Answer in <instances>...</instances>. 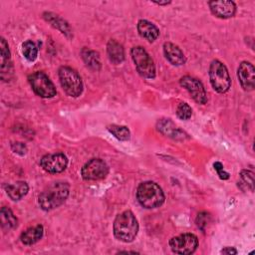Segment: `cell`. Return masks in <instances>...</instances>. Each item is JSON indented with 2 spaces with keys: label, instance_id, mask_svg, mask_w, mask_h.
<instances>
[{
  "label": "cell",
  "instance_id": "1",
  "mask_svg": "<svg viewBox=\"0 0 255 255\" xmlns=\"http://www.w3.org/2000/svg\"><path fill=\"white\" fill-rule=\"evenodd\" d=\"M69 190L70 187L67 182L58 181L52 183L39 195L38 201L40 207L45 211L59 207L68 198Z\"/></svg>",
  "mask_w": 255,
  "mask_h": 255
},
{
  "label": "cell",
  "instance_id": "2",
  "mask_svg": "<svg viewBox=\"0 0 255 255\" xmlns=\"http://www.w3.org/2000/svg\"><path fill=\"white\" fill-rule=\"evenodd\" d=\"M138 231V223L134 214L130 210L120 213L114 221L115 237L125 243L131 242Z\"/></svg>",
  "mask_w": 255,
  "mask_h": 255
},
{
  "label": "cell",
  "instance_id": "3",
  "mask_svg": "<svg viewBox=\"0 0 255 255\" xmlns=\"http://www.w3.org/2000/svg\"><path fill=\"white\" fill-rule=\"evenodd\" d=\"M138 203L147 209L159 207L164 202V194L158 184L152 181H145L138 185L136 190Z\"/></svg>",
  "mask_w": 255,
  "mask_h": 255
},
{
  "label": "cell",
  "instance_id": "4",
  "mask_svg": "<svg viewBox=\"0 0 255 255\" xmlns=\"http://www.w3.org/2000/svg\"><path fill=\"white\" fill-rule=\"evenodd\" d=\"M59 79L63 90L68 96L77 98L82 94L83 82L76 70L66 66L61 67L59 69Z\"/></svg>",
  "mask_w": 255,
  "mask_h": 255
},
{
  "label": "cell",
  "instance_id": "5",
  "mask_svg": "<svg viewBox=\"0 0 255 255\" xmlns=\"http://www.w3.org/2000/svg\"><path fill=\"white\" fill-rule=\"evenodd\" d=\"M209 79L212 88L217 93H225L231 86V79L226 66L218 60L211 62L209 67Z\"/></svg>",
  "mask_w": 255,
  "mask_h": 255
},
{
  "label": "cell",
  "instance_id": "6",
  "mask_svg": "<svg viewBox=\"0 0 255 255\" xmlns=\"http://www.w3.org/2000/svg\"><path fill=\"white\" fill-rule=\"evenodd\" d=\"M130 55L136 70L141 77L146 79H153L155 77V66L153 60L142 47H133L130 50Z\"/></svg>",
  "mask_w": 255,
  "mask_h": 255
},
{
  "label": "cell",
  "instance_id": "7",
  "mask_svg": "<svg viewBox=\"0 0 255 255\" xmlns=\"http://www.w3.org/2000/svg\"><path fill=\"white\" fill-rule=\"evenodd\" d=\"M34 93L41 98H53L56 96V88L44 72H35L28 78Z\"/></svg>",
  "mask_w": 255,
  "mask_h": 255
},
{
  "label": "cell",
  "instance_id": "8",
  "mask_svg": "<svg viewBox=\"0 0 255 255\" xmlns=\"http://www.w3.org/2000/svg\"><path fill=\"white\" fill-rule=\"evenodd\" d=\"M198 246V239L192 233H184L170 239L169 247L173 253L187 255L193 253Z\"/></svg>",
  "mask_w": 255,
  "mask_h": 255
},
{
  "label": "cell",
  "instance_id": "9",
  "mask_svg": "<svg viewBox=\"0 0 255 255\" xmlns=\"http://www.w3.org/2000/svg\"><path fill=\"white\" fill-rule=\"evenodd\" d=\"M109 166L101 158H93L89 160L81 170L82 177L85 180H100L107 176Z\"/></svg>",
  "mask_w": 255,
  "mask_h": 255
},
{
  "label": "cell",
  "instance_id": "10",
  "mask_svg": "<svg viewBox=\"0 0 255 255\" xmlns=\"http://www.w3.org/2000/svg\"><path fill=\"white\" fill-rule=\"evenodd\" d=\"M180 86L183 87L191 96V98L198 104L204 105L207 102L206 91L202 83L193 77L184 76L180 79Z\"/></svg>",
  "mask_w": 255,
  "mask_h": 255
},
{
  "label": "cell",
  "instance_id": "11",
  "mask_svg": "<svg viewBox=\"0 0 255 255\" xmlns=\"http://www.w3.org/2000/svg\"><path fill=\"white\" fill-rule=\"evenodd\" d=\"M40 164L42 168L49 173H60L66 169L68 158L61 152L46 154L41 158Z\"/></svg>",
  "mask_w": 255,
  "mask_h": 255
},
{
  "label": "cell",
  "instance_id": "12",
  "mask_svg": "<svg viewBox=\"0 0 255 255\" xmlns=\"http://www.w3.org/2000/svg\"><path fill=\"white\" fill-rule=\"evenodd\" d=\"M237 77L243 90L249 92L255 87V69L249 62H242L237 70Z\"/></svg>",
  "mask_w": 255,
  "mask_h": 255
},
{
  "label": "cell",
  "instance_id": "13",
  "mask_svg": "<svg viewBox=\"0 0 255 255\" xmlns=\"http://www.w3.org/2000/svg\"><path fill=\"white\" fill-rule=\"evenodd\" d=\"M208 5L212 14L222 19L233 17L236 12V5L233 1H209Z\"/></svg>",
  "mask_w": 255,
  "mask_h": 255
},
{
  "label": "cell",
  "instance_id": "14",
  "mask_svg": "<svg viewBox=\"0 0 255 255\" xmlns=\"http://www.w3.org/2000/svg\"><path fill=\"white\" fill-rule=\"evenodd\" d=\"M157 129L164 135L173 139H184L187 138V134L176 127L169 119H162L157 123Z\"/></svg>",
  "mask_w": 255,
  "mask_h": 255
},
{
  "label": "cell",
  "instance_id": "15",
  "mask_svg": "<svg viewBox=\"0 0 255 255\" xmlns=\"http://www.w3.org/2000/svg\"><path fill=\"white\" fill-rule=\"evenodd\" d=\"M163 53L167 61L174 66H181L185 63V56L180 48L170 42L163 44Z\"/></svg>",
  "mask_w": 255,
  "mask_h": 255
},
{
  "label": "cell",
  "instance_id": "16",
  "mask_svg": "<svg viewBox=\"0 0 255 255\" xmlns=\"http://www.w3.org/2000/svg\"><path fill=\"white\" fill-rule=\"evenodd\" d=\"M1 49V78L3 81H8L10 75L12 74V63L10 61V51L8 49V44L4 38H1L0 41Z\"/></svg>",
  "mask_w": 255,
  "mask_h": 255
},
{
  "label": "cell",
  "instance_id": "17",
  "mask_svg": "<svg viewBox=\"0 0 255 255\" xmlns=\"http://www.w3.org/2000/svg\"><path fill=\"white\" fill-rule=\"evenodd\" d=\"M137 31L138 34L148 42H153L159 35L157 27L147 20H139L137 22Z\"/></svg>",
  "mask_w": 255,
  "mask_h": 255
},
{
  "label": "cell",
  "instance_id": "18",
  "mask_svg": "<svg viewBox=\"0 0 255 255\" xmlns=\"http://www.w3.org/2000/svg\"><path fill=\"white\" fill-rule=\"evenodd\" d=\"M5 189L8 196L12 200L16 201V200H20L23 196L27 194L29 190V186L25 181H16L14 183L6 185Z\"/></svg>",
  "mask_w": 255,
  "mask_h": 255
},
{
  "label": "cell",
  "instance_id": "19",
  "mask_svg": "<svg viewBox=\"0 0 255 255\" xmlns=\"http://www.w3.org/2000/svg\"><path fill=\"white\" fill-rule=\"evenodd\" d=\"M43 232H44V228L40 224L34 227H30L21 234V237H20L21 242L25 245L35 244L42 238Z\"/></svg>",
  "mask_w": 255,
  "mask_h": 255
},
{
  "label": "cell",
  "instance_id": "20",
  "mask_svg": "<svg viewBox=\"0 0 255 255\" xmlns=\"http://www.w3.org/2000/svg\"><path fill=\"white\" fill-rule=\"evenodd\" d=\"M108 56L112 63L118 65L121 64L125 59V51L123 46L115 40H110L107 46Z\"/></svg>",
  "mask_w": 255,
  "mask_h": 255
},
{
  "label": "cell",
  "instance_id": "21",
  "mask_svg": "<svg viewBox=\"0 0 255 255\" xmlns=\"http://www.w3.org/2000/svg\"><path fill=\"white\" fill-rule=\"evenodd\" d=\"M0 218H1V227L5 231H9L14 229L18 225V220L13 214V212L8 208L3 206L0 211Z\"/></svg>",
  "mask_w": 255,
  "mask_h": 255
},
{
  "label": "cell",
  "instance_id": "22",
  "mask_svg": "<svg viewBox=\"0 0 255 255\" xmlns=\"http://www.w3.org/2000/svg\"><path fill=\"white\" fill-rule=\"evenodd\" d=\"M82 58L85 62V64L87 65V67H89L92 70L98 71L101 69V61H100V56L99 53H97L96 51H93L91 49L88 48H84L81 52Z\"/></svg>",
  "mask_w": 255,
  "mask_h": 255
},
{
  "label": "cell",
  "instance_id": "23",
  "mask_svg": "<svg viewBox=\"0 0 255 255\" xmlns=\"http://www.w3.org/2000/svg\"><path fill=\"white\" fill-rule=\"evenodd\" d=\"M44 18L51 23L52 26H54L55 28L59 29L62 33L68 35L71 33V30L69 28V25L62 19L60 18L58 15H55L53 13H45L44 14Z\"/></svg>",
  "mask_w": 255,
  "mask_h": 255
},
{
  "label": "cell",
  "instance_id": "24",
  "mask_svg": "<svg viewBox=\"0 0 255 255\" xmlns=\"http://www.w3.org/2000/svg\"><path fill=\"white\" fill-rule=\"evenodd\" d=\"M108 130L118 139L120 140H128L130 137L129 129L125 126L111 125L108 127Z\"/></svg>",
  "mask_w": 255,
  "mask_h": 255
},
{
  "label": "cell",
  "instance_id": "25",
  "mask_svg": "<svg viewBox=\"0 0 255 255\" xmlns=\"http://www.w3.org/2000/svg\"><path fill=\"white\" fill-rule=\"evenodd\" d=\"M22 53L28 61L32 62L37 58L38 49L32 41H26L22 44Z\"/></svg>",
  "mask_w": 255,
  "mask_h": 255
},
{
  "label": "cell",
  "instance_id": "26",
  "mask_svg": "<svg viewBox=\"0 0 255 255\" xmlns=\"http://www.w3.org/2000/svg\"><path fill=\"white\" fill-rule=\"evenodd\" d=\"M192 115L191 107L186 103H180L176 109V116L180 120H188Z\"/></svg>",
  "mask_w": 255,
  "mask_h": 255
},
{
  "label": "cell",
  "instance_id": "27",
  "mask_svg": "<svg viewBox=\"0 0 255 255\" xmlns=\"http://www.w3.org/2000/svg\"><path fill=\"white\" fill-rule=\"evenodd\" d=\"M240 177L242 182L250 188L251 191L254 190V173L250 170H242L240 172Z\"/></svg>",
  "mask_w": 255,
  "mask_h": 255
},
{
  "label": "cell",
  "instance_id": "28",
  "mask_svg": "<svg viewBox=\"0 0 255 255\" xmlns=\"http://www.w3.org/2000/svg\"><path fill=\"white\" fill-rule=\"evenodd\" d=\"M209 220H210V215L207 212H201L196 217V224L201 230H204Z\"/></svg>",
  "mask_w": 255,
  "mask_h": 255
},
{
  "label": "cell",
  "instance_id": "29",
  "mask_svg": "<svg viewBox=\"0 0 255 255\" xmlns=\"http://www.w3.org/2000/svg\"><path fill=\"white\" fill-rule=\"evenodd\" d=\"M213 166H214V169L216 170L218 176L220 177V179H223V180H226L229 178V173L226 172L224 169H223V164L219 161H216L213 163Z\"/></svg>",
  "mask_w": 255,
  "mask_h": 255
},
{
  "label": "cell",
  "instance_id": "30",
  "mask_svg": "<svg viewBox=\"0 0 255 255\" xmlns=\"http://www.w3.org/2000/svg\"><path fill=\"white\" fill-rule=\"evenodd\" d=\"M11 148H12V150L14 152H16L18 154H21V155L25 154L26 151H27L26 145L24 143H22V142H14V143H12Z\"/></svg>",
  "mask_w": 255,
  "mask_h": 255
},
{
  "label": "cell",
  "instance_id": "31",
  "mask_svg": "<svg viewBox=\"0 0 255 255\" xmlns=\"http://www.w3.org/2000/svg\"><path fill=\"white\" fill-rule=\"evenodd\" d=\"M222 254H237V250L233 247H225L221 250Z\"/></svg>",
  "mask_w": 255,
  "mask_h": 255
},
{
  "label": "cell",
  "instance_id": "32",
  "mask_svg": "<svg viewBox=\"0 0 255 255\" xmlns=\"http://www.w3.org/2000/svg\"><path fill=\"white\" fill-rule=\"evenodd\" d=\"M154 3L157 4V5H167V4H169L170 2H169V1H168V2L165 1V2H154Z\"/></svg>",
  "mask_w": 255,
  "mask_h": 255
}]
</instances>
